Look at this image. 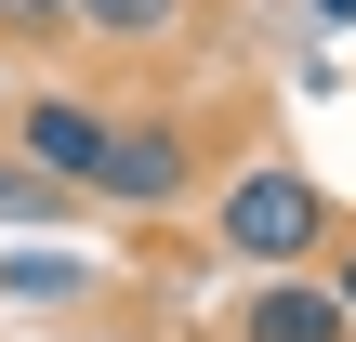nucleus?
<instances>
[{"label":"nucleus","instance_id":"6","mask_svg":"<svg viewBox=\"0 0 356 342\" xmlns=\"http://www.w3.org/2000/svg\"><path fill=\"white\" fill-rule=\"evenodd\" d=\"M79 211H92L79 185H53V171H40L26 145H0V237H66Z\"/></svg>","mask_w":356,"mask_h":342},{"label":"nucleus","instance_id":"10","mask_svg":"<svg viewBox=\"0 0 356 342\" xmlns=\"http://www.w3.org/2000/svg\"><path fill=\"white\" fill-rule=\"evenodd\" d=\"M317 13H330V26H356V0H317Z\"/></svg>","mask_w":356,"mask_h":342},{"label":"nucleus","instance_id":"5","mask_svg":"<svg viewBox=\"0 0 356 342\" xmlns=\"http://www.w3.org/2000/svg\"><path fill=\"white\" fill-rule=\"evenodd\" d=\"M106 290V250L92 237H13L0 250V303L13 316H66V303H92Z\"/></svg>","mask_w":356,"mask_h":342},{"label":"nucleus","instance_id":"3","mask_svg":"<svg viewBox=\"0 0 356 342\" xmlns=\"http://www.w3.org/2000/svg\"><path fill=\"white\" fill-rule=\"evenodd\" d=\"M13 145H26V158H40L53 185H79V198H92V171H106L119 119H106L92 92H26V105H13Z\"/></svg>","mask_w":356,"mask_h":342},{"label":"nucleus","instance_id":"7","mask_svg":"<svg viewBox=\"0 0 356 342\" xmlns=\"http://www.w3.org/2000/svg\"><path fill=\"white\" fill-rule=\"evenodd\" d=\"M185 13H198V0H79V26H92V40H132V53H145V40H172Z\"/></svg>","mask_w":356,"mask_h":342},{"label":"nucleus","instance_id":"2","mask_svg":"<svg viewBox=\"0 0 356 342\" xmlns=\"http://www.w3.org/2000/svg\"><path fill=\"white\" fill-rule=\"evenodd\" d=\"M185 185H198V132H185V119H119V145H106V171H92V211L172 224Z\"/></svg>","mask_w":356,"mask_h":342},{"label":"nucleus","instance_id":"4","mask_svg":"<svg viewBox=\"0 0 356 342\" xmlns=\"http://www.w3.org/2000/svg\"><path fill=\"white\" fill-rule=\"evenodd\" d=\"M238 342H356L330 264H304V277H251V290H238Z\"/></svg>","mask_w":356,"mask_h":342},{"label":"nucleus","instance_id":"1","mask_svg":"<svg viewBox=\"0 0 356 342\" xmlns=\"http://www.w3.org/2000/svg\"><path fill=\"white\" fill-rule=\"evenodd\" d=\"M211 250L251 264V277H304V264L343 250V211H330V185H317L291 145H264V158L225 171V198H211Z\"/></svg>","mask_w":356,"mask_h":342},{"label":"nucleus","instance_id":"8","mask_svg":"<svg viewBox=\"0 0 356 342\" xmlns=\"http://www.w3.org/2000/svg\"><path fill=\"white\" fill-rule=\"evenodd\" d=\"M53 26H79V0H0V40H53Z\"/></svg>","mask_w":356,"mask_h":342},{"label":"nucleus","instance_id":"9","mask_svg":"<svg viewBox=\"0 0 356 342\" xmlns=\"http://www.w3.org/2000/svg\"><path fill=\"white\" fill-rule=\"evenodd\" d=\"M330 290H343V316H356V224H343V250H330Z\"/></svg>","mask_w":356,"mask_h":342}]
</instances>
